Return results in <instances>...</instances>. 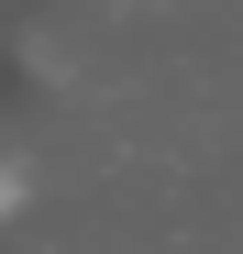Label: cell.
<instances>
[{"instance_id": "obj_1", "label": "cell", "mask_w": 243, "mask_h": 254, "mask_svg": "<svg viewBox=\"0 0 243 254\" xmlns=\"http://www.w3.org/2000/svg\"><path fill=\"white\" fill-rule=\"evenodd\" d=\"M22 199H33V177H22V155H0V221H11Z\"/></svg>"}]
</instances>
